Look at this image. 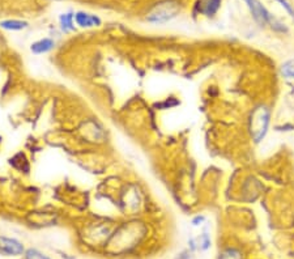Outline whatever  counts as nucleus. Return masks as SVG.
Masks as SVG:
<instances>
[{
    "label": "nucleus",
    "mask_w": 294,
    "mask_h": 259,
    "mask_svg": "<svg viewBox=\"0 0 294 259\" xmlns=\"http://www.w3.org/2000/svg\"><path fill=\"white\" fill-rule=\"evenodd\" d=\"M276 1H279V3L281 4L284 8H285V11H287L288 13L292 16V17H294V9H293V7H292V4L289 3L288 0H276Z\"/></svg>",
    "instance_id": "2eb2a0df"
},
{
    "label": "nucleus",
    "mask_w": 294,
    "mask_h": 259,
    "mask_svg": "<svg viewBox=\"0 0 294 259\" xmlns=\"http://www.w3.org/2000/svg\"><path fill=\"white\" fill-rule=\"evenodd\" d=\"M222 0H200L199 1V11L206 16H213L221 7Z\"/></svg>",
    "instance_id": "0eeeda50"
},
{
    "label": "nucleus",
    "mask_w": 294,
    "mask_h": 259,
    "mask_svg": "<svg viewBox=\"0 0 294 259\" xmlns=\"http://www.w3.org/2000/svg\"><path fill=\"white\" fill-rule=\"evenodd\" d=\"M178 12H179V4H176L174 0H165V1L157 3L150 9L147 19L150 23L164 24L168 23L173 17H176Z\"/></svg>",
    "instance_id": "7ed1b4c3"
},
{
    "label": "nucleus",
    "mask_w": 294,
    "mask_h": 259,
    "mask_svg": "<svg viewBox=\"0 0 294 259\" xmlns=\"http://www.w3.org/2000/svg\"><path fill=\"white\" fill-rule=\"evenodd\" d=\"M198 245H199V248L203 249V250H206V249L209 248L210 240H209V237H208V234H203L202 237H199Z\"/></svg>",
    "instance_id": "4468645a"
},
{
    "label": "nucleus",
    "mask_w": 294,
    "mask_h": 259,
    "mask_svg": "<svg viewBox=\"0 0 294 259\" xmlns=\"http://www.w3.org/2000/svg\"><path fill=\"white\" fill-rule=\"evenodd\" d=\"M0 253L8 257H17L25 253L24 245L20 241L9 237L0 236Z\"/></svg>",
    "instance_id": "39448f33"
},
{
    "label": "nucleus",
    "mask_w": 294,
    "mask_h": 259,
    "mask_svg": "<svg viewBox=\"0 0 294 259\" xmlns=\"http://www.w3.org/2000/svg\"><path fill=\"white\" fill-rule=\"evenodd\" d=\"M73 17L75 16L72 13H64V15L60 16V25L63 31L69 32L75 29V27H73Z\"/></svg>",
    "instance_id": "9d476101"
},
{
    "label": "nucleus",
    "mask_w": 294,
    "mask_h": 259,
    "mask_svg": "<svg viewBox=\"0 0 294 259\" xmlns=\"http://www.w3.org/2000/svg\"><path fill=\"white\" fill-rule=\"evenodd\" d=\"M25 259H50L46 254H43L37 249H28L25 252Z\"/></svg>",
    "instance_id": "f8f14e48"
},
{
    "label": "nucleus",
    "mask_w": 294,
    "mask_h": 259,
    "mask_svg": "<svg viewBox=\"0 0 294 259\" xmlns=\"http://www.w3.org/2000/svg\"><path fill=\"white\" fill-rule=\"evenodd\" d=\"M144 228L139 224L123 225L110 237L107 242V252L110 254H123L128 252L142 240Z\"/></svg>",
    "instance_id": "f257e3e1"
},
{
    "label": "nucleus",
    "mask_w": 294,
    "mask_h": 259,
    "mask_svg": "<svg viewBox=\"0 0 294 259\" xmlns=\"http://www.w3.org/2000/svg\"><path fill=\"white\" fill-rule=\"evenodd\" d=\"M75 21L81 28H92L101 25V20L94 15H89L85 12H77L75 15Z\"/></svg>",
    "instance_id": "423d86ee"
},
{
    "label": "nucleus",
    "mask_w": 294,
    "mask_h": 259,
    "mask_svg": "<svg viewBox=\"0 0 294 259\" xmlns=\"http://www.w3.org/2000/svg\"><path fill=\"white\" fill-rule=\"evenodd\" d=\"M0 27L7 29V31H21L28 28L27 21H20V20H5L0 23Z\"/></svg>",
    "instance_id": "1a4fd4ad"
},
{
    "label": "nucleus",
    "mask_w": 294,
    "mask_h": 259,
    "mask_svg": "<svg viewBox=\"0 0 294 259\" xmlns=\"http://www.w3.org/2000/svg\"><path fill=\"white\" fill-rule=\"evenodd\" d=\"M243 1L247 4L252 17H254L256 23L259 24L260 27H263L267 23H269V20L272 19L271 13L263 7V4L260 3L259 0H243Z\"/></svg>",
    "instance_id": "20e7f679"
},
{
    "label": "nucleus",
    "mask_w": 294,
    "mask_h": 259,
    "mask_svg": "<svg viewBox=\"0 0 294 259\" xmlns=\"http://www.w3.org/2000/svg\"><path fill=\"white\" fill-rule=\"evenodd\" d=\"M281 73L287 79H294V59L285 62L281 67Z\"/></svg>",
    "instance_id": "9b49d317"
},
{
    "label": "nucleus",
    "mask_w": 294,
    "mask_h": 259,
    "mask_svg": "<svg viewBox=\"0 0 294 259\" xmlns=\"http://www.w3.org/2000/svg\"><path fill=\"white\" fill-rule=\"evenodd\" d=\"M269 118H271V111L267 106L256 107L251 115V130L252 140L255 143H260L264 136L267 135L268 127H269Z\"/></svg>",
    "instance_id": "f03ea898"
},
{
    "label": "nucleus",
    "mask_w": 294,
    "mask_h": 259,
    "mask_svg": "<svg viewBox=\"0 0 294 259\" xmlns=\"http://www.w3.org/2000/svg\"><path fill=\"white\" fill-rule=\"evenodd\" d=\"M220 259H242V256L239 254V252L234 250V249H229V250H225L220 256Z\"/></svg>",
    "instance_id": "ddd939ff"
},
{
    "label": "nucleus",
    "mask_w": 294,
    "mask_h": 259,
    "mask_svg": "<svg viewBox=\"0 0 294 259\" xmlns=\"http://www.w3.org/2000/svg\"><path fill=\"white\" fill-rule=\"evenodd\" d=\"M54 47V41L50 38H43L39 39L37 42H34L31 45V51L34 54H43L47 53Z\"/></svg>",
    "instance_id": "6e6552de"
},
{
    "label": "nucleus",
    "mask_w": 294,
    "mask_h": 259,
    "mask_svg": "<svg viewBox=\"0 0 294 259\" xmlns=\"http://www.w3.org/2000/svg\"><path fill=\"white\" fill-rule=\"evenodd\" d=\"M204 220H206V217H204V216H196L195 219L192 220V224H194V225H200Z\"/></svg>",
    "instance_id": "dca6fc26"
}]
</instances>
